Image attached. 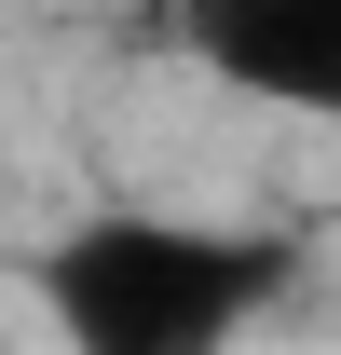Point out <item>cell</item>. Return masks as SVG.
Wrapping results in <instances>:
<instances>
[{
    "mask_svg": "<svg viewBox=\"0 0 341 355\" xmlns=\"http://www.w3.org/2000/svg\"><path fill=\"white\" fill-rule=\"evenodd\" d=\"M123 14H137V28H177V0H123Z\"/></svg>",
    "mask_w": 341,
    "mask_h": 355,
    "instance_id": "obj_3",
    "label": "cell"
},
{
    "mask_svg": "<svg viewBox=\"0 0 341 355\" xmlns=\"http://www.w3.org/2000/svg\"><path fill=\"white\" fill-rule=\"evenodd\" d=\"M287 246L273 232H205L150 219V205H96L42 246V328L82 355H218L232 328L287 301Z\"/></svg>",
    "mask_w": 341,
    "mask_h": 355,
    "instance_id": "obj_1",
    "label": "cell"
},
{
    "mask_svg": "<svg viewBox=\"0 0 341 355\" xmlns=\"http://www.w3.org/2000/svg\"><path fill=\"white\" fill-rule=\"evenodd\" d=\"M177 42L246 110H287V123L341 137V0H177Z\"/></svg>",
    "mask_w": 341,
    "mask_h": 355,
    "instance_id": "obj_2",
    "label": "cell"
}]
</instances>
